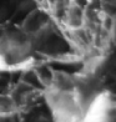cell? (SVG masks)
<instances>
[{
  "instance_id": "3957f363",
  "label": "cell",
  "mask_w": 116,
  "mask_h": 122,
  "mask_svg": "<svg viewBox=\"0 0 116 122\" xmlns=\"http://www.w3.org/2000/svg\"><path fill=\"white\" fill-rule=\"evenodd\" d=\"M63 23L70 32L85 29L86 13L85 9L82 8V5L74 1V0H69V4L65 9V13L63 16Z\"/></svg>"
},
{
  "instance_id": "277c9868",
  "label": "cell",
  "mask_w": 116,
  "mask_h": 122,
  "mask_svg": "<svg viewBox=\"0 0 116 122\" xmlns=\"http://www.w3.org/2000/svg\"><path fill=\"white\" fill-rule=\"evenodd\" d=\"M19 111V105L11 92H5L0 95V120L11 118Z\"/></svg>"
},
{
  "instance_id": "6da1fadb",
  "label": "cell",
  "mask_w": 116,
  "mask_h": 122,
  "mask_svg": "<svg viewBox=\"0 0 116 122\" xmlns=\"http://www.w3.org/2000/svg\"><path fill=\"white\" fill-rule=\"evenodd\" d=\"M34 40L19 27L0 35V71H30L35 67Z\"/></svg>"
},
{
  "instance_id": "7a4b0ae2",
  "label": "cell",
  "mask_w": 116,
  "mask_h": 122,
  "mask_svg": "<svg viewBox=\"0 0 116 122\" xmlns=\"http://www.w3.org/2000/svg\"><path fill=\"white\" fill-rule=\"evenodd\" d=\"M112 97L107 91L96 92L85 108L82 122H109V111Z\"/></svg>"
}]
</instances>
